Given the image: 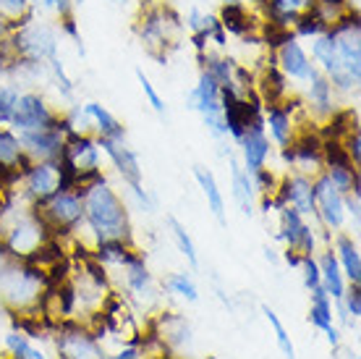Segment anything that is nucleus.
<instances>
[{
	"label": "nucleus",
	"mask_w": 361,
	"mask_h": 359,
	"mask_svg": "<svg viewBox=\"0 0 361 359\" xmlns=\"http://www.w3.org/2000/svg\"><path fill=\"white\" fill-rule=\"evenodd\" d=\"M128 283H131V288H134V291H145L147 283H149V273H147L145 262L139 260V257L128 265Z\"/></svg>",
	"instance_id": "28"
},
{
	"label": "nucleus",
	"mask_w": 361,
	"mask_h": 359,
	"mask_svg": "<svg viewBox=\"0 0 361 359\" xmlns=\"http://www.w3.org/2000/svg\"><path fill=\"white\" fill-rule=\"evenodd\" d=\"M233 197L241 207L244 216H252L254 213V184L249 181V173H244L238 165L233 163Z\"/></svg>",
	"instance_id": "15"
},
{
	"label": "nucleus",
	"mask_w": 361,
	"mask_h": 359,
	"mask_svg": "<svg viewBox=\"0 0 361 359\" xmlns=\"http://www.w3.org/2000/svg\"><path fill=\"white\" fill-rule=\"evenodd\" d=\"M338 254H341V260H343L345 276L351 278V283H361L359 249H356V244H353L348 236H341V239H338Z\"/></svg>",
	"instance_id": "17"
},
{
	"label": "nucleus",
	"mask_w": 361,
	"mask_h": 359,
	"mask_svg": "<svg viewBox=\"0 0 361 359\" xmlns=\"http://www.w3.org/2000/svg\"><path fill=\"white\" fill-rule=\"evenodd\" d=\"M204 124H207V129L215 136H226L228 134V126H226V118H223V110H220V113H207V116H204Z\"/></svg>",
	"instance_id": "32"
},
{
	"label": "nucleus",
	"mask_w": 361,
	"mask_h": 359,
	"mask_svg": "<svg viewBox=\"0 0 361 359\" xmlns=\"http://www.w3.org/2000/svg\"><path fill=\"white\" fill-rule=\"evenodd\" d=\"M309 100L317 110L322 113H330L333 110V84L327 81V76L317 71L312 79H309Z\"/></svg>",
	"instance_id": "16"
},
{
	"label": "nucleus",
	"mask_w": 361,
	"mask_h": 359,
	"mask_svg": "<svg viewBox=\"0 0 361 359\" xmlns=\"http://www.w3.org/2000/svg\"><path fill=\"white\" fill-rule=\"evenodd\" d=\"M37 242H39L37 228H32V225H18L8 239V249L13 252V254H18V252H32Z\"/></svg>",
	"instance_id": "21"
},
{
	"label": "nucleus",
	"mask_w": 361,
	"mask_h": 359,
	"mask_svg": "<svg viewBox=\"0 0 361 359\" xmlns=\"http://www.w3.org/2000/svg\"><path fill=\"white\" fill-rule=\"evenodd\" d=\"M18 359H45V357H42V354H39V351L29 349V346H27V351H24V354H21V357H18Z\"/></svg>",
	"instance_id": "39"
},
{
	"label": "nucleus",
	"mask_w": 361,
	"mask_h": 359,
	"mask_svg": "<svg viewBox=\"0 0 361 359\" xmlns=\"http://www.w3.org/2000/svg\"><path fill=\"white\" fill-rule=\"evenodd\" d=\"M238 142L244 144V163H246V168H249V173H257L259 168H264V160H267V155H270V142H267V136H264L262 121L249 126Z\"/></svg>",
	"instance_id": "8"
},
{
	"label": "nucleus",
	"mask_w": 361,
	"mask_h": 359,
	"mask_svg": "<svg viewBox=\"0 0 361 359\" xmlns=\"http://www.w3.org/2000/svg\"><path fill=\"white\" fill-rule=\"evenodd\" d=\"M8 346L16 351V357H21V354L27 351V339H24V336H16V333H11V336H8Z\"/></svg>",
	"instance_id": "36"
},
{
	"label": "nucleus",
	"mask_w": 361,
	"mask_h": 359,
	"mask_svg": "<svg viewBox=\"0 0 361 359\" xmlns=\"http://www.w3.org/2000/svg\"><path fill=\"white\" fill-rule=\"evenodd\" d=\"M37 3H39V6H45V8H55V3H58V0H37Z\"/></svg>",
	"instance_id": "42"
},
{
	"label": "nucleus",
	"mask_w": 361,
	"mask_h": 359,
	"mask_svg": "<svg viewBox=\"0 0 361 359\" xmlns=\"http://www.w3.org/2000/svg\"><path fill=\"white\" fill-rule=\"evenodd\" d=\"M296 24V32L298 35H304V37H319V35H325L327 32V24L325 18L319 16V13H309V16H304V18H296L293 21Z\"/></svg>",
	"instance_id": "24"
},
{
	"label": "nucleus",
	"mask_w": 361,
	"mask_h": 359,
	"mask_svg": "<svg viewBox=\"0 0 361 359\" xmlns=\"http://www.w3.org/2000/svg\"><path fill=\"white\" fill-rule=\"evenodd\" d=\"M348 312L353 317H359L361 314V294H359V283H353V288L348 291Z\"/></svg>",
	"instance_id": "35"
},
{
	"label": "nucleus",
	"mask_w": 361,
	"mask_h": 359,
	"mask_svg": "<svg viewBox=\"0 0 361 359\" xmlns=\"http://www.w3.org/2000/svg\"><path fill=\"white\" fill-rule=\"evenodd\" d=\"M312 194H314V205H319V213L325 218V223L330 228H341L343 225V197L330 184L327 176H322L317 184H312Z\"/></svg>",
	"instance_id": "5"
},
{
	"label": "nucleus",
	"mask_w": 361,
	"mask_h": 359,
	"mask_svg": "<svg viewBox=\"0 0 361 359\" xmlns=\"http://www.w3.org/2000/svg\"><path fill=\"white\" fill-rule=\"evenodd\" d=\"M136 79H139V84H142V90H145V95H147V100H149V105H152L157 113H165V102H163V98L157 95V90H154V84L149 81V76H147L142 69H136Z\"/></svg>",
	"instance_id": "27"
},
{
	"label": "nucleus",
	"mask_w": 361,
	"mask_h": 359,
	"mask_svg": "<svg viewBox=\"0 0 361 359\" xmlns=\"http://www.w3.org/2000/svg\"><path fill=\"white\" fill-rule=\"evenodd\" d=\"M168 223H171L173 236H176V242H178V249L186 254V260H189L191 265H199L197 249H194V242H191V236L186 234V228H183V225H180L176 218H168Z\"/></svg>",
	"instance_id": "23"
},
{
	"label": "nucleus",
	"mask_w": 361,
	"mask_h": 359,
	"mask_svg": "<svg viewBox=\"0 0 361 359\" xmlns=\"http://www.w3.org/2000/svg\"><path fill=\"white\" fill-rule=\"evenodd\" d=\"M18 160H21V142H18L11 131L0 129V163L11 168V165H16Z\"/></svg>",
	"instance_id": "22"
},
{
	"label": "nucleus",
	"mask_w": 361,
	"mask_h": 359,
	"mask_svg": "<svg viewBox=\"0 0 361 359\" xmlns=\"http://www.w3.org/2000/svg\"><path fill=\"white\" fill-rule=\"evenodd\" d=\"M13 47L24 55L27 61H50L58 55V40H55L53 29L47 27H27L13 37Z\"/></svg>",
	"instance_id": "3"
},
{
	"label": "nucleus",
	"mask_w": 361,
	"mask_h": 359,
	"mask_svg": "<svg viewBox=\"0 0 361 359\" xmlns=\"http://www.w3.org/2000/svg\"><path fill=\"white\" fill-rule=\"evenodd\" d=\"M8 29H11V24H8V21H6V16L0 13V40L6 37V32H8Z\"/></svg>",
	"instance_id": "40"
},
{
	"label": "nucleus",
	"mask_w": 361,
	"mask_h": 359,
	"mask_svg": "<svg viewBox=\"0 0 361 359\" xmlns=\"http://www.w3.org/2000/svg\"><path fill=\"white\" fill-rule=\"evenodd\" d=\"M304 220H301V213H298L296 207L290 205H283V239L296 249L298 247V239L304 234Z\"/></svg>",
	"instance_id": "20"
},
{
	"label": "nucleus",
	"mask_w": 361,
	"mask_h": 359,
	"mask_svg": "<svg viewBox=\"0 0 361 359\" xmlns=\"http://www.w3.org/2000/svg\"><path fill=\"white\" fill-rule=\"evenodd\" d=\"M118 359H136V351L128 349V351H123V354H118Z\"/></svg>",
	"instance_id": "41"
},
{
	"label": "nucleus",
	"mask_w": 361,
	"mask_h": 359,
	"mask_svg": "<svg viewBox=\"0 0 361 359\" xmlns=\"http://www.w3.org/2000/svg\"><path fill=\"white\" fill-rule=\"evenodd\" d=\"M319 276L325 278V291L327 297H343V281H341V273H338V260L327 252L322 257V265H319Z\"/></svg>",
	"instance_id": "19"
},
{
	"label": "nucleus",
	"mask_w": 361,
	"mask_h": 359,
	"mask_svg": "<svg viewBox=\"0 0 361 359\" xmlns=\"http://www.w3.org/2000/svg\"><path fill=\"white\" fill-rule=\"evenodd\" d=\"M312 323L317 328H322L330 343L338 346V331L333 328V310H330V299H327V291L322 286H317L312 294Z\"/></svg>",
	"instance_id": "13"
},
{
	"label": "nucleus",
	"mask_w": 361,
	"mask_h": 359,
	"mask_svg": "<svg viewBox=\"0 0 361 359\" xmlns=\"http://www.w3.org/2000/svg\"><path fill=\"white\" fill-rule=\"evenodd\" d=\"M280 69H283L286 76L298 81H309L317 73V69L309 61V55L304 53V47L298 45L293 35L280 45Z\"/></svg>",
	"instance_id": "6"
},
{
	"label": "nucleus",
	"mask_w": 361,
	"mask_h": 359,
	"mask_svg": "<svg viewBox=\"0 0 361 359\" xmlns=\"http://www.w3.org/2000/svg\"><path fill=\"white\" fill-rule=\"evenodd\" d=\"M16 102H18V90H13V87H0V124H11Z\"/></svg>",
	"instance_id": "26"
},
{
	"label": "nucleus",
	"mask_w": 361,
	"mask_h": 359,
	"mask_svg": "<svg viewBox=\"0 0 361 359\" xmlns=\"http://www.w3.org/2000/svg\"><path fill=\"white\" fill-rule=\"evenodd\" d=\"M61 299H63V312L68 314L73 310V288L71 286L61 288Z\"/></svg>",
	"instance_id": "37"
},
{
	"label": "nucleus",
	"mask_w": 361,
	"mask_h": 359,
	"mask_svg": "<svg viewBox=\"0 0 361 359\" xmlns=\"http://www.w3.org/2000/svg\"><path fill=\"white\" fill-rule=\"evenodd\" d=\"M29 189L32 194L39 199H47L58 194V168L53 163H39V165H32L29 168Z\"/></svg>",
	"instance_id": "11"
},
{
	"label": "nucleus",
	"mask_w": 361,
	"mask_h": 359,
	"mask_svg": "<svg viewBox=\"0 0 361 359\" xmlns=\"http://www.w3.org/2000/svg\"><path fill=\"white\" fill-rule=\"evenodd\" d=\"M359 129H353V131H348V142H345V153H348V158H351L356 165H359L361 160V150H359Z\"/></svg>",
	"instance_id": "34"
},
{
	"label": "nucleus",
	"mask_w": 361,
	"mask_h": 359,
	"mask_svg": "<svg viewBox=\"0 0 361 359\" xmlns=\"http://www.w3.org/2000/svg\"><path fill=\"white\" fill-rule=\"evenodd\" d=\"M76 3H82V0H76Z\"/></svg>",
	"instance_id": "43"
},
{
	"label": "nucleus",
	"mask_w": 361,
	"mask_h": 359,
	"mask_svg": "<svg viewBox=\"0 0 361 359\" xmlns=\"http://www.w3.org/2000/svg\"><path fill=\"white\" fill-rule=\"evenodd\" d=\"M301 268H304V278H307V286L309 288H317L319 286V281H322V276H319V265H317L314 260H312V254L309 257H304V262H301Z\"/></svg>",
	"instance_id": "31"
},
{
	"label": "nucleus",
	"mask_w": 361,
	"mask_h": 359,
	"mask_svg": "<svg viewBox=\"0 0 361 359\" xmlns=\"http://www.w3.org/2000/svg\"><path fill=\"white\" fill-rule=\"evenodd\" d=\"M286 262H288V265H293V268H298V265L304 262V254H298V249H293V247H290V249L286 252Z\"/></svg>",
	"instance_id": "38"
},
{
	"label": "nucleus",
	"mask_w": 361,
	"mask_h": 359,
	"mask_svg": "<svg viewBox=\"0 0 361 359\" xmlns=\"http://www.w3.org/2000/svg\"><path fill=\"white\" fill-rule=\"evenodd\" d=\"M84 113L97 121V129L102 136H110V139H123V136H126V129L121 126V121H118L110 110L102 108L99 102H87V105H84Z\"/></svg>",
	"instance_id": "14"
},
{
	"label": "nucleus",
	"mask_w": 361,
	"mask_h": 359,
	"mask_svg": "<svg viewBox=\"0 0 361 359\" xmlns=\"http://www.w3.org/2000/svg\"><path fill=\"white\" fill-rule=\"evenodd\" d=\"M21 147H27L32 155L39 158H55L63 153V136L61 129H35V131H21Z\"/></svg>",
	"instance_id": "9"
},
{
	"label": "nucleus",
	"mask_w": 361,
	"mask_h": 359,
	"mask_svg": "<svg viewBox=\"0 0 361 359\" xmlns=\"http://www.w3.org/2000/svg\"><path fill=\"white\" fill-rule=\"evenodd\" d=\"M50 69H53L55 79H58V87H61V92H63L66 98H71V95H73V81L68 79V73H66L63 63L58 61V55H55V58H50Z\"/></svg>",
	"instance_id": "29"
},
{
	"label": "nucleus",
	"mask_w": 361,
	"mask_h": 359,
	"mask_svg": "<svg viewBox=\"0 0 361 359\" xmlns=\"http://www.w3.org/2000/svg\"><path fill=\"white\" fill-rule=\"evenodd\" d=\"M11 124L16 126V129H21V131H35V129H61V126H55V116L45 105V100L39 98V95H35V92L18 95V102H16V110H13Z\"/></svg>",
	"instance_id": "2"
},
{
	"label": "nucleus",
	"mask_w": 361,
	"mask_h": 359,
	"mask_svg": "<svg viewBox=\"0 0 361 359\" xmlns=\"http://www.w3.org/2000/svg\"><path fill=\"white\" fill-rule=\"evenodd\" d=\"M87 202H84V216L94 228V234L99 236V242L108 239H128V218L126 210L121 205V199L116 197V192L105 184L97 181L87 187Z\"/></svg>",
	"instance_id": "1"
},
{
	"label": "nucleus",
	"mask_w": 361,
	"mask_h": 359,
	"mask_svg": "<svg viewBox=\"0 0 361 359\" xmlns=\"http://www.w3.org/2000/svg\"><path fill=\"white\" fill-rule=\"evenodd\" d=\"M264 314H267V320H270V325L275 328V336H278V343H280V349L286 351V357L288 359H296V349H293V343H290L288 339V333H286V328H283V323L278 320V314L272 312L270 307H262Z\"/></svg>",
	"instance_id": "25"
},
{
	"label": "nucleus",
	"mask_w": 361,
	"mask_h": 359,
	"mask_svg": "<svg viewBox=\"0 0 361 359\" xmlns=\"http://www.w3.org/2000/svg\"><path fill=\"white\" fill-rule=\"evenodd\" d=\"M29 0H0V13L6 16H21L27 11Z\"/></svg>",
	"instance_id": "33"
},
{
	"label": "nucleus",
	"mask_w": 361,
	"mask_h": 359,
	"mask_svg": "<svg viewBox=\"0 0 361 359\" xmlns=\"http://www.w3.org/2000/svg\"><path fill=\"white\" fill-rule=\"evenodd\" d=\"M267 124H270V131L275 136V142L288 147V136H290V113L288 110L278 108V105H267Z\"/></svg>",
	"instance_id": "18"
},
{
	"label": "nucleus",
	"mask_w": 361,
	"mask_h": 359,
	"mask_svg": "<svg viewBox=\"0 0 361 359\" xmlns=\"http://www.w3.org/2000/svg\"><path fill=\"white\" fill-rule=\"evenodd\" d=\"M171 288H173V291H178L180 297H186L189 302H197V297H199L197 286H194V283H191L186 276H173V278H171Z\"/></svg>",
	"instance_id": "30"
},
{
	"label": "nucleus",
	"mask_w": 361,
	"mask_h": 359,
	"mask_svg": "<svg viewBox=\"0 0 361 359\" xmlns=\"http://www.w3.org/2000/svg\"><path fill=\"white\" fill-rule=\"evenodd\" d=\"M194 179L199 181V187H202V192H204L207 205H209V210H212V216L217 218V223L226 225V202H223V194H220V189H217L215 176H212L207 168L194 165Z\"/></svg>",
	"instance_id": "12"
},
{
	"label": "nucleus",
	"mask_w": 361,
	"mask_h": 359,
	"mask_svg": "<svg viewBox=\"0 0 361 359\" xmlns=\"http://www.w3.org/2000/svg\"><path fill=\"white\" fill-rule=\"evenodd\" d=\"M99 147L110 155V160L116 163L118 173L123 176L128 187H139L142 184V168H139V158L128 150L123 139H110V136H99Z\"/></svg>",
	"instance_id": "4"
},
{
	"label": "nucleus",
	"mask_w": 361,
	"mask_h": 359,
	"mask_svg": "<svg viewBox=\"0 0 361 359\" xmlns=\"http://www.w3.org/2000/svg\"><path fill=\"white\" fill-rule=\"evenodd\" d=\"M84 216V207L79 202L76 194H68V192H58L50 197V205L45 210V218L61 231V228H71L73 223H79V218ZM63 234V231H61Z\"/></svg>",
	"instance_id": "7"
},
{
	"label": "nucleus",
	"mask_w": 361,
	"mask_h": 359,
	"mask_svg": "<svg viewBox=\"0 0 361 359\" xmlns=\"http://www.w3.org/2000/svg\"><path fill=\"white\" fill-rule=\"evenodd\" d=\"M189 108L199 110L202 116L207 113H220V84L209 71H202L199 84L189 95Z\"/></svg>",
	"instance_id": "10"
}]
</instances>
